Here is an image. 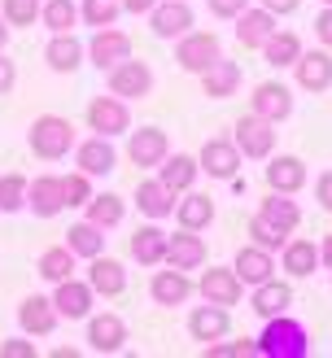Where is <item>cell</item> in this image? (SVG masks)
I'll return each instance as SVG.
<instances>
[{"label":"cell","mask_w":332,"mask_h":358,"mask_svg":"<svg viewBox=\"0 0 332 358\" xmlns=\"http://www.w3.org/2000/svg\"><path fill=\"white\" fill-rule=\"evenodd\" d=\"M79 145L75 136V122L62 118V114H40L27 127V149L40 157V162H62V157H70Z\"/></svg>","instance_id":"obj_1"},{"label":"cell","mask_w":332,"mask_h":358,"mask_svg":"<svg viewBox=\"0 0 332 358\" xmlns=\"http://www.w3.org/2000/svg\"><path fill=\"white\" fill-rule=\"evenodd\" d=\"M262 358H306L310 354V332L284 310L275 319H262V332L254 336Z\"/></svg>","instance_id":"obj_2"},{"label":"cell","mask_w":332,"mask_h":358,"mask_svg":"<svg viewBox=\"0 0 332 358\" xmlns=\"http://www.w3.org/2000/svg\"><path fill=\"white\" fill-rule=\"evenodd\" d=\"M223 57L219 48V35L215 31H184L180 40H175V66L188 70V75H201Z\"/></svg>","instance_id":"obj_3"},{"label":"cell","mask_w":332,"mask_h":358,"mask_svg":"<svg viewBox=\"0 0 332 358\" xmlns=\"http://www.w3.org/2000/svg\"><path fill=\"white\" fill-rule=\"evenodd\" d=\"M87 131L92 136H127L131 131V101L122 96H92L87 101Z\"/></svg>","instance_id":"obj_4"},{"label":"cell","mask_w":332,"mask_h":358,"mask_svg":"<svg viewBox=\"0 0 332 358\" xmlns=\"http://www.w3.org/2000/svg\"><path fill=\"white\" fill-rule=\"evenodd\" d=\"M232 140H236L240 157H254V162H262V157L275 153V122L258 118V114L250 110V114H240V118L232 122Z\"/></svg>","instance_id":"obj_5"},{"label":"cell","mask_w":332,"mask_h":358,"mask_svg":"<svg viewBox=\"0 0 332 358\" xmlns=\"http://www.w3.org/2000/svg\"><path fill=\"white\" fill-rule=\"evenodd\" d=\"M105 83H110V92L122 96V101H145L153 92V70H149V62L122 57L118 66L105 70Z\"/></svg>","instance_id":"obj_6"},{"label":"cell","mask_w":332,"mask_h":358,"mask_svg":"<svg viewBox=\"0 0 332 358\" xmlns=\"http://www.w3.org/2000/svg\"><path fill=\"white\" fill-rule=\"evenodd\" d=\"M192 22H197V17H192V5L188 0H157V5L149 9V31L157 35V40H180L184 31H192Z\"/></svg>","instance_id":"obj_7"},{"label":"cell","mask_w":332,"mask_h":358,"mask_svg":"<svg viewBox=\"0 0 332 358\" xmlns=\"http://www.w3.org/2000/svg\"><path fill=\"white\" fill-rule=\"evenodd\" d=\"M122 57H131V35L118 31V27H96L92 40H87V62L105 75V70L118 66Z\"/></svg>","instance_id":"obj_8"},{"label":"cell","mask_w":332,"mask_h":358,"mask_svg":"<svg viewBox=\"0 0 332 358\" xmlns=\"http://www.w3.org/2000/svg\"><path fill=\"white\" fill-rule=\"evenodd\" d=\"M197 293H201V301H215V306L232 310L245 297V284H240V275L232 266H210V271H201V280H197Z\"/></svg>","instance_id":"obj_9"},{"label":"cell","mask_w":332,"mask_h":358,"mask_svg":"<svg viewBox=\"0 0 332 358\" xmlns=\"http://www.w3.org/2000/svg\"><path fill=\"white\" fill-rule=\"evenodd\" d=\"M293 75L302 92H328L332 87V48H302V57L293 62Z\"/></svg>","instance_id":"obj_10"},{"label":"cell","mask_w":332,"mask_h":358,"mask_svg":"<svg viewBox=\"0 0 332 358\" xmlns=\"http://www.w3.org/2000/svg\"><path fill=\"white\" fill-rule=\"evenodd\" d=\"M192 293H197V284L188 280V271H175V266H166V262H162V271H153V280H149V297L157 301V306H166V310L184 306Z\"/></svg>","instance_id":"obj_11"},{"label":"cell","mask_w":332,"mask_h":358,"mask_svg":"<svg viewBox=\"0 0 332 358\" xmlns=\"http://www.w3.org/2000/svg\"><path fill=\"white\" fill-rule=\"evenodd\" d=\"M75 166L83 175H92V179H105L114 166H118V153H114V140L110 136H87L75 145Z\"/></svg>","instance_id":"obj_12"},{"label":"cell","mask_w":332,"mask_h":358,"mask_svg":"<svg viewBox=\"0 0 332 358\" xmlns=\"http://www.w3.org/2000/svg\"><path fill=\"white\" fill-rule=\"evenodd\" d=\"M52 306H57L62 319H87L96 306V293H92V284L87 280H62V284H52Z\"/></svg>","instance_id":"obj_13"},{"label":"cell","mask_w":332,"mask_h":358,"mask_svg":"<svg viewBox=\"0 0 332 358\" xmlns=\"http://www.w3.org/2000/svg\"><path fill=\"white\" fill-rule=\"evenodd\" d=\"M197 162H201V175H210V179H236V171H240V149H236V140L215 136V140H205V145H201Z\"/></svg>","instance_id":"obj_14"},{"label":"cell","mask_w":332,"mask_h":358,"mask_svg":"<svg viewBox=\"0 0 332 358\" xmlns=\"http://www.w3.org/2000/svg\"><path fill=\"white\" fill-rule=\"evenodd\" d=\"M17 324H22L27 336H52L57 324H62V315L52 306V297L31 293V297H22V306H17Z\"/></svg>","instance_id":"obj_15"},{"label":"cell","mask_w":332,"mask_h":358,"mask_svg":"<svg viewBox=\"0 0 332 358\" xmlns=\"http://www.w3.org/2000/svg\"><path fill=\"white\" fill-rule=\"evenodd\" d=\"M27 210L35 219H57L66 210V196H62V175H35L27 184Z\"/></svg>","instance_id":"obj_16"},{"label":"cell","mask_w":332,"mask_h":358,"mask_svg":"<svg viewBox=\"0 0 332 358\" xmlns=\"http://www.w3.org/2000/svg\"><path fill=\"white\" fill-rule=\"evenodd\" d=\"M262 175H267V188L271 192H289V196H297V192H302L306 188V162H302V157H293V153H271L267 157V171H262Z\"/></svg>","instance_id":"obj_17"},{"label":"cell","mask_w":332,"mask_h":358,"mask_svg":"<svg viewBox=\"0 0 332 358\" xmlns=\"http://www.w3.org/2000/svg\"><path fill=\"white\" fill-rule=\"evenodd\" d=\"M127 345V324L122 315H87V350L92 354H118Z\"/></svg>","instance_id":"obj_18"},{"label":"cell","mask_w":332,"mask_h":358,"mask_svg":"<svg viewBox=\"0 0 332 358\" xmlns=\"http://www.w3.org/2000/svg\"><path fill=\"white\" fill-rule=\"evenodd\" d=\"M232 271L240 275V284H245V289H254V284H262V280H271V275H275V254L250 241V245H240V249H236V258H232Z\"/></svg>","instance_id":"obj_19"},{"label":"cell","mask_w":332,"mask_h":358,"mask_svg":"<svg viewBox=\"0 0 332 358\" xmlns=\"http://www.w3.org/2000/svg\"><path fill=\"white\" fill-rule=\"evenodd\" d=\"M250 110L258 118H267V122H284L293 114V92L280 79H267V83H258L254 87V96H250Z\"/></svg>","instance_id":"obj_20"},{"label":"cell","mask_w":332,"mask_h":358,"mask_svg":"<svg viewBox=\"0 0 332 358\" xmlns=\"http://www.w3.org/2000/svg\"><path fill=\"white\" fill-rule=\"evenodd\" d=\"M171 153V140L162 127H140V131H127V157H131V166H153Z\"/></svg>","instance_id":"obj_21"},{"label":"cell","mask_w":332,"mask_h":358,"mask_svg":"<svg viewBox=\"0 0 332 358\" xmlns=\"http://www.w3.org/2000/svg\"><path fill=\"white\" fill-rule=\"evenodd\" d=\"M83 62H87V44H79V40H75V31L52 35L48 48H44V66L52 70V75H75Z\"/></svg>","instance_id":"obj_22"},{"label":"cell","mask_w":332,"mask_h":358,"mask_svg":"<svg viewBox=\"0 0 332 358\" xmlns=\"http://www.w3.org/2000/svg\"><path fill=\"white\" fill-rule=\"evenodd\" d=\"M166 266H175V271H201L205 266V241L197 236V231L180 227L166 241Z\"/></svg>","instance_id":"obj_23"},{"label":"cell","mask_w":332,"mask_h":358,"mask_svg":"<svg viewBox=\"0 0 332 358\" xmlns=\"http://www.w3.org/2000/svg\"><path fill=\"white\" fill-rule=\"evenodd\" d=\"M280 266H284V275H293V280L315 275V271L324 266V262H319V245L306 241V236H289L284 249H280Z\"/></svg>","instance_id":"obj_24"},{"label":"cell","mask_w":332,"mask_h":358,"mask_svg":"<svg viewBox=\"0 0 332 358\" xmlns=\"http://www.w3.org/2000/svg\"><path fill=\"white\" fill-rule=\"evenodd\" d=\"M232 22H236V44H240V48H262V44H267V35L275 31L280 17H275L271 9H262V5H258V9L250 5V9H240Z\"/></svg>","instance_id":"obj_25"},{"label":"cell","mask_w":332,"mask_h":358,"mask_svg":"<svg viewBox=\"0 0 332 358\" xmlns=\"http://www.w3.org/2000/svg\"><path fill=\"white\" fill-rule=\"evenodd\" d=\"M136 210L145 214V219L162 223V219H171V214H175V192L157 175L153 179H140V184H136Z\"/></svg>","instance_id":"obj_26"},{"label":"cell","mask_w":332,"mask_h":358,"mask_svg":"<svg viewBox=\"0 0 332 358\" xmlns=\"http://www.w3.org/2000/svg\"><path fill=\"white\" fill-rule=\"evenodd\" d=\"M87 284H92L96 297H118L122 289H127V266H122L118 258H87Z\"/></svg>","instance_id":"obj_27"},{"label":"cell","mask_w":332,"mask_h":358,"mask_svg":"<svg viewBox=\"0 0 332 358\" xmlns=\"http://www.w3.org/2000/svg\"><path fill=\"white\" fill-rule=\"evenodd\" d=\"M289 306H293V289H289V284H280L275 275L250 289V310L258 319H275V315H284Z\"/></svg>","instance_id":"obj_28"},{"label":"cell","mask_w":332,"mask_h":358,"mask_svg":"<svg viewBox=\"0 0 332 358\" xmlns=\"http://www.w3.org/2000/svg\"><path fill=\"white\" fill-rule=\"evenodd\" d=\"M258 219H267L275 231L293 236V231L302 227V206H297L289 192H267V196H262V206H258Z\"/></svg>","instance_id":"obj_29"},{"label":"cell","mask_w":332,"mask_h":358,"mask_svg":"<svg viewBox=\"0 0 332 358\" xmlns=\"http://www.w3.org/2000/svg\"><path fill=\"white\" fill-rule=\"evenodd\" d=\"M175 223L188 227V231H205L215 223V196L210 192H180V201H175Z\"/></svg>","instance_id":"obj_30"},{"label":"cell","mask_w":332,"mask_h":358,"mask_svg":"<svg viewBox=\"0 0 332 358\" xmlns=\"http://www.w3.org/2000/svg\"><path fill=\"white\" fill-rule=\"evenodd\" d=\"M157 179L180 196V192H188L201 179V162H197V157H188V153H166L162 162H157Z\"/></svg>","instance_id":"obj_31"},{"label":"cell","mask_w":332,"mask_h":358,"mask_svg":"<svg viewBox=\"0 0 332 358\" xmlns=\"http://www.w3.org/2000/svg\"><path fill=\"white\" fill-rule=\"evenodd\" d=\"M166 241H171V231H162V227L149 219L145 227L131 231V258L140 266H162L166 262Z\"/></svg>","instance_id":"obj_32"},{"label":"cell","mask_w":332,"mask_h":358,"mask_svg":"<svg viewBox=\"0 0 332 358\" xmlns=\"http://www.w3.org/2000/svg\"><path fill=\"white\" fill-rule=\"evenodd\" d=\"M227 328H232L227 306H215V301H205V306H192V315H188V332H192V341H201V345L227 336Z\"/></svg>","instance_id":"obj_33"},{"label":"cell","mask_w":332,"mask_h":358,"mask_svg":"<svg viewBox=\"0 0 332 358\" xmlns=\"http://www.w3.org/2000/svg\"><path fill=\"white\" fill-rule=\"evenodd\" d=\"M236 87H240V66H236V62L219 57L210 70H201V92H205L210 101H227V96H236Z\"/></svg>","instance_id":"obj_34"},{"label":"cell","mask_w":332,"mask_h":358,"mask_svg":"<svg viewBox=\"0 0 332 358\" xmlns=\"http://www.w3.org/2000/svg\"><path fill=\"white\" fill-rule=\"evenodd\" d=\"M83 219L110 231V227H118L122 219H127V201H122L118 192H92V201L83 206Z\"/></svg>","instance_id":"obj_35"},{"label":"cell","mask_w":332,"mask_h":358,"mask_svg":"<svg viewBox=\"0 0 332 358\" xmlns=\"http://www.w3.org/2000/svg\"><path fill=\"white\" fill-rule=\"evenodd\" d=\"M258 52H262V62H267V66H275V70L289 66V70H293V62L302 57V40H297L293 31H280V27H275V31L267 35V44H262Z\"/></svg>","instance_id":"obj_36"},{"label":"cell","mask_w":332,"mask_h":358,"mask_svg":"<svg viewBox=\"0 0 332 358\" xmlns=\"http://www.w3.org/2000/svg\"><path fill=\"white\" fill-rule=\"evenodd\" d=\"M66 249L75 258H96V254H105V227H96V223H70V231H66Z\"/></svg>","instance_id":"obj_37"},{"label":"cell","mask_w":332,"mask_h":358,"mask_svg":"<svg viewBox=\"0 0 332 358\" xmlns=\"http://www.w3.org/2000/svg\"><path fill=\"white\" fill-rule=\"evenodd\" d=\"M40 22L48 27V35L75 31L79 27V5H75V0H44V5H40Z\"/></svg>","instance_id":"obj_38"},{"label":"cell","mask_w":332,"mask_h":358,"mask_svg":"<svg viewBox=\"0 0 332 358\" xmlns=\"http://www.w3.org/2000/svg\"><path fill=\"white\" fill-rule=\"evenodd\" d=\"M75 254H70V249L66 245H52V249H44V254H40V266H35V271H40L48 284H62V280H70V275H75Z\"/></svg>","instance_id":"obj_39"},{"label":"cell","mask_w":332,"mask_h":358,"mask_svg":"<svg viewBox=\"0 0 332 358\" xmlns=\"http://www.w3.org/2000/svg\"><path fill=\"white\" fill-rule=\"evenodd\" d=\"M122 13V0H79V22L83 27H114Z\"/></svg>","instance_id":"obj_40"},{"label":"cell","mask_w":332,"mask_h":358,"mask_svg":"<svg viewBox=\"0 0 332 358\" xmlns=\"http://www.w3.org/2000/svg\"><path fill=\"white\" fill-rule=\"evenodd\" d=\"M27 184L31 179L27 175H0V214H17V210H27Z\"/></svg>","instance_id":"obj_41"},{"label":"cell","mask_w":332,"mask_h":358,"mask_svg":"<svg viewBox=\"0 0 332 358\" xmlns=\"http://www.w3.org/2000/svg\"><path fill=\"white\" fill-rule=\"evenodd\" d=\"M62 196H66V210H83L92 201V175H83L79 166L70 175H62Z\"/></svg>","instance_id":"obj_42"},{"label":"cell","mask_w":332,"mask_h":358,"mask_svg":"<svg viewBox=\"0 0 332 358\" xmlns=\"http://www.w3.org/2000/svg\"><path fill=\"white\" fill-rule=\"evenodd\" d=\"M40 5L44 0H0V17L9 27H35L40 22Z\"/></svg>","instance_id":"obj_43"},{"label":"cell","mask_w":332,"mask_h":358,"mask_svg":"<svg viewBox=\"0 0 332 358\" xmlns=\"http://www.w3.org/2000/svg\"><path fill=\"white\" fill-rule=\"evenodd\" d=\"M201 354L205 358H250V354H258V345H254V336H236V341H205L201 345Z\"/></svg>","instance_id":"obj_44"},{"label":"cell","mask_w":332,"mask_h":358,"mask_svg":"<svg viewBox=\"0 0 332 358\" xmlns=\"http://www.w3.org/2000/svg\"><path fill=\"white\" fill-rule=\"evenodd\" d=\"M250 241L254 245H262V249H271V254H280V249H284V231H275L267 219H258V214H254V219H250Z\"/></svg>","instance_id":"obj_45"},{"label":"cell","mask_w":332,"mask_h":358,"mask_svg":"<svg viewBox=\"0 0 332 358\" xmlns=\"http://www.w3.org/2000/svg\"><path fill=\"white\" fill-rule=\"evenodd\" d=\"M0 358H35V341L22 332V336H9V341H0Z\"/></svg>","instance_id":"obj_46"},{"label":"cell","mask_w":332,"mask_h":358,"mask_svg":"<svg viewBox=\"0 0 332 358\" xmlns=\"http://www.w3.org/2000/svg\"><path fill=\"white\" fill-rule=\"evenodd\" d=\"M315 40H319V48H332V5L315 13Z\"/></svg>","instance_id":"obj_47"},{"label":"cell","mask_w":332,"mask_h":358,"mask_svg":"<svg viewBox=\"0 0 332 358\" xmlns=\"http://www.w3.org/2000/svg\"><path fill=\"white\" fill-rule=\"evenodd\" d=\"M205 5H210V13H215V17L232 22V17H236L240 9H250V0H205Z\"/></svg>","instance_id":"obj_48"},{"label":"cell","mask_w":332,"mask_h":358,"mask_svg":"<svg viewBox=\"0 0 332 358\" xmlns=\"http://www.w3.org/2000/svg\"><path fill=\"white\" fill-rule=\"evenodd\" d=\"M17 87V62H9V52H0V96H9Z\"/></svg>","instance_id":"obj_49"},{"label":"cell","mask_w":332,"mask_h":358,"mask_svg":"<svg viewBox=\"0 0 332 358\" xmlns=\"http://www.w3.org/2000/svg\"><path fill=\"white\" fill-rule=\"evenodd\" d=\"M315 201H319V206L332 214V171H324L319 179H315Z\"/></svg>","instance_id":"obj_50"},{"label":"cell","mask_w":332,"mask_h":358,"mask_svg":"<svg viewBox=\"0 0 332 358\" xmlns=\"http://www.w3.org/2000/svg\"><path fill=\"white\" fill-rule=\"evenodd\" d=\"M297 5H302V0H262V9H271L275 17H289V13H297Z\"/></svg>","instance_id":"obj_51"},{"label":"cell","mask_w":332,"mask_h":358,"mask_svg":"<svg viewBox=\"0 0 332 358\" xmlns=\"http://www.w3.org/2000/svg\"><path fill=\"white\" fill-rule=\"evenodd\" d=\"M153 5H157V0H122V13H136V17L145 13V17H149V9H153Z\"/></svg>","instance_id":"obj_52"},{"label":"cell","mask_w":332,"mask_h":358,"mask_svg":"<svg viewBox=\"0 0 332 358\" xmlns=\"http://www.w3.org/2000/svg\"><path fill=\"white\" fill-rule=\"evenodd\" d=\"M319 262L332 271V236H324V241H319Z\"/></svg>","instance_id":"obj_53"},{"label":"cell","mask_w":332,"mask_h":358,"mask_svg":"<svg viewBox=\"0 0 332 358\" xmlns=\"http://www.w3.org/2000/svg\"><path fill=\"white\" fill-rule=\"evenodd\" d=\"M9 31H13V27L5 22V17H0V52H5V48H9Z\"/></svg>","instance_id":"obj_54"},{"label":"cell","mask_w":332,"mask_h":358,"mask_svg":"<svg viewBox=\"0 0 332 358\" xmlns=\"http://www.w3.org/2000/svg\"><path fill=\"white\" fill-rule=\"evenodd\" d=\"M319 5H332V0H319Z\"/></svg>","instance_id":"obj_55"}]
</instances>
